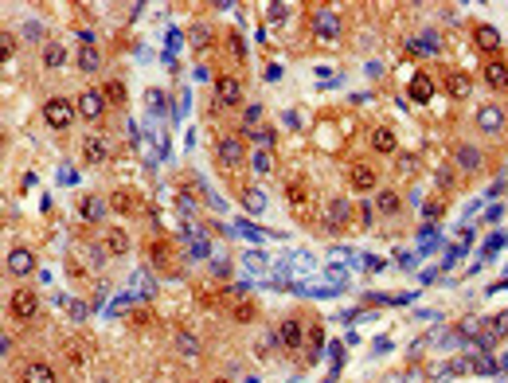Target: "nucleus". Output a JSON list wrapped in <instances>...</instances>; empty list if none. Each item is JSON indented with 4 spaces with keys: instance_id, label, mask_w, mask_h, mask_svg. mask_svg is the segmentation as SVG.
Returning <instances> with one entry per match:
<instances>
[{
    "instance_id": "nucleus-1",
    "label": "nucleus",
    "mask_w": 508,
    "mask_h": 383,
    "mask_svg": "<svg viewBox=\"0 0 508 383\" xmlns=\"http://www.w3.org/2000/svg\"><path fill=\"white\" fill-rule=\"evenodd\" d=\"M75 114H79V106H75L70 98H63V94H55V98L43 102V121H47L51 129H67Z\"/></svg>"
},
{
    "instance_id": "nucleus-2",
    "label": "nucleus",
    "mask_w": 508,
    "mask_h": 383,
    "mask_svg": "<svg viewBox=\"0 0 508 383\" xmlns=\"http://www.w3.org/2000/svg\"><path fill=\"white\" fill-rule=\"evenodd\" d=\"M8 313L16 317V321H36V313H40V294L36 290H16L8 301Z\"/></svg>"
},
{
    "instance_id": "nucleus-3",
    "label": "nucleus",
    "mask_w": 508,
    "mask_h": 383,
    "mask_svg": "<svg viewBox=\"0 0 508 383\" xmlns=\"http://www.w3.org/2000/svg\"><path fill=\"white\" fill-rule=\"evenodd\" d=\"M215 160H220L223 168H239L243 160H247V149H243L239 137H220L215 141Z\"/></svg>"
},
{
    "instance_id": "nucleus-4",
    "label": "nucleus",
    "mask_w": 508,
    "mask_h": 383,
    "mask_svg": "<svg viewBox=\"0 0 508 383\" xmlns=\"http://www.w3.org/2000/svg\"><path fill=\"white\" fill-rule=\"evenodd\" d=\"M215 102H220V106H239L243 82L235 79V75H215Z\"/></svg>"
},
{
    "instance_id": "nucleus-5",
    "label": "nucleus",
    "mask_w": 508,
    "mask_h": 383,
    "mask_svg": "<svg viewBox=\"0 0 508 383\" xmlns=\"http://www.w3.org/2000/svg\"><path fill=\"white\" fill-rule=\"evenodd\" d=\"M75 106H79V118H86V121H98L102 114H106V94H102V90H82Z\"/></svg>"
},
{
    "instance_id": "nucleus-6",
    "label": "nucleus",
    "mask_w": 508,
    "mask_h": 383,
    "mask_svg": "<svg viewBox=\"0 0 508 383\" xmlns=\"http://www.w3.org/2000/svg\"><path fill=\"white\" fill-rule=\"evenodd\" d=\"M500 129H505V110L497 102H485L477 110V133H500Z\"/></svg>"
},
{
    "instance_id": "nucleus-7",
    "label": "nucleus",
    "mask_w": 508,
    "mask_h": 383,
    "mask_svg": "<svg viewBox=\"0 0 508 383\" xmlns=\"http://www.w3.org/2000/svg\"><path fill=\"white\" fill-rule=\"evenodd\" d=\"M348 180H352V188H356V192H371V188L379 184V172L368 165V160H352Z\"/></svg>"
},
{
    "instance_id": "nucleus-8",
    "label": "nucleus",
    "mask_w": 508,
    "mask_h": 383,
    "mask_svg": "<svg viewBox=\"0 0 508 383\" xmlns=\"http://www.w3.org/2000/svg\"><path fill=\"white\" fill-rule=\"evenodd\" d=\"M313 28H317V36H321V40L337 43V36H340L337 12H332V8H317V12H313Z\"/></svg>"
},
{
    "instance_id": "nucleus-9",
    "label": "nucleus",
    "mask_w": 508,
    "mask_h": 383,
    "mask_svg": "<svg viewBox=\"0 0 508 383\" xmlns=\"http://www.w3.org/2000/svg\"><path fill=\"white\" fill-rule=\"evenodd\" d=\"M110 207L118 211V216H137V211H141L145 204H141L137 192H130V188H118V192L110 196Z\"/></svg>"
},
{
    "instance_id": "nucleus-10",
    "label": "nucleus",
    "mask_w": 508,
    "mask_h": 383,
    "mask_svg": "<svg viewBox=\"0 0 508 383\" xmlns=\"http://www.w3.org/2000/svg\"><path fill=\"white\" fill-rule=\"evenodd\" d=\"M31 270H36V255H31L28 246H16V250H8V274L28 278Z\"/></svg>"
},
{
    "instance_id": "nucleus-11",
    "label": "nucleus",
    "mask_w": 508,
    "mask_h": 383,
    "mask_svg": "<svg viewBox=\"0 0 508 383\" xmlns=\"http://www.w3.org/2000/svg\"><path fill=\"white\" fill-rule=\"evenodd\" d=\"M407 94H410L415 102H419V106H422V102H430V98H434V79H430L426 70H415V75H410Z\"/></svg>"
},
{
    "instance_id": "nucleus-12",
    "label": "nucleus",
    "mask_w": 508,
    "mask_h": 383,
    "mask_svg": "<svg viewBox=\"0 0 508 383\" xmlns=\"http://www.w3.org/2000/svg\"><path fill=\"white\" fill-rule=\"evenodd\" d=\"M102 246H106V255L121 258V255H130V235H125L121 227H106V235H102Z\"/></svg>"
},
{
    "instance_id": "nucleus-13",
    "label": "nucleus",
    "mask_w": 508,
    "mask_h": 383,
    "mask_svg": "<svg viewBox=\"0 0 508 383\" xmlns=\"http://www.w3.org/2000/svg\"><path fill=\"white\" fill-rule=\"evenodd\" d=\"M82 157H86V165H106L110 160V145L90 133V137H82Z\"/></svg>"
},
{
    "instance_id": "nucleus-14",
    "label": "nucleus",
    "mask_w": 508,
    "mask_h": 383,
    "mask_svg": "<svg viewBox=\"0 0 508 383\" xmlns=\"http://www.w3.org/2000/svg\"><path fill=\"white\" fill-rule=\"evenodd\" d=\"M371 149H376V153H383V157H391V153L399 149L395 129H391V126H376V129H371Z\"/></svg>"
},
{
    "instance_id": "nucleus-15",
    "label": "nucleus",
    "mask_w": 508,
    "mask_h": 383,
    "mask_svg": "<svg viewBox=\"0 0 508 383\" xmlns=\"http://www.w3.org/2000/svg\"><path fill=\"white\" fill-rule=\"evenodd\" d=\"M446 94L449 98H469V94H473V79H469L465 70H449L446 75Z\"/></svg>"
},
{
    "instance_id": "nucleus-16",
    "label": "nucleus",
    "mask_w": 508,
    "mask_h": 383,
    "mask_svg": "<svg viewBox=\"0 0 508 383\" xmlns=\"http://www.w3.org/2000/svg\"><path fill=\"white\" fill-rule=\"evenodd\" d=\"M278 340L286 344L289 352H298V348H301V321H298V317H286V321L278 324Z\"/></svg>"
},
{
    "instance_id": "nucleus-17",
    "label": "nucleus",
    "mask_w": 508,
    "mask_h": 383,
    "mask_svg": "<svg viewBox=\"0 0 508 383\" xmlns=\"http://www.w3.org/2000/svg\"><path fill=\"white\" fill-rule=\"evenodd\" d=\"M20 383H59L55 380V372H51V363H24V372H20Z\"/></svg>"
},
{
    "instance_id": "nucleus-18",
    "label": "nucleus",
    "mask_w": 508,
    "mask_h": 383,
    "mask_svg": "<svg viewBox=\"0 0 508 383\" xmlns=\"http://www.w3.org/2000/svg\"><path fill=\"white\" fill-rule=\"evenodd\" d=\"M485 82H488L493 90H505V87H508V63H500V59L485 63Z\"/></svg>"
},
{
    "instance_id": "nucleus-19",
    "label": "nucleus",
    "mask_w": 508,
    "mask_h": 383,
    "mask_svg": "<svg viewBox=\"0 0 508 383\" xmlns=\"http://www.w3.org/2000/svg\"><path fill=\"white\" fill-rule=\"evenodd\" d=\"M79 211H82V219H90V223H102L106 204H102V196H82L79 200Z\"/></svg>"
},
{
    "instance_id": "nucleus-20",
    "label": "nucleus",
    "mask_w": 508,
    "mask_h": 383,
    "mask_svg": "<svg viewBox=\"0 0 508 383\" xmlns=\"http://www.w3.org/2000/svg\"><path fill=\"white\" fill-rule=\"evenodd\" d=\"M473 40H477L481 51H497V47H500V31H497V28H488V24H481V28L473 31Z\"/></svg>"
},
{
    "instance_id": "nucleus-21",
    "label": "nucleus",
    "mask_w": 508,
    "mask_h": 383,
    "mask_svg": "<svg viewBox=\"0 0 508 383\" xmlns=\"http://www.w3.org/2000/svg\"><path fill=\"white\" fill-rule=\"evenodd\" d=\"M102 67V55H98V47L94 43H82V51H79V70H86V75H94V70Z\"/></svg>"
},
{
    "instance_id": "nucleus-22",
    "label": "nucleus",
    "mask_w": 508,
    "mask_h": 383,
    "mask_svg": "<svg viewBox=\"0 0 508 383\" xmlns=\"http://www.w3.org/2000/svg\"><path fill=\"white\" fill-rule=\"evenodd\" d=\"M454 160H458V165L465 168V172H477V168H481V160H485V157H481V153H477L473 145H461V149H458V157H454Z\"/></svg>"
},
{
    "instance_id": "nucleus-23",
    "label": "nucleus",
    "mask_w": 508,
    "mask_h": 383,
    "mask_svg": "<svg viewBox=\"0 0 508 383\" xmlns=\"http://www.w3.org/2000/svg\"><path fill=\"white\" fill-rule=\"evenodd\" d=\"M348 216H352V207H348V200H332V204H329V219H332V227H344V223H348Z\"/></svg>"
},
{
    "instance_id": "nucleus-24",
    "label": "nucleus",
    "mask_w": 508,
    "mask_h": 383,
    "mask_svg": "<svg viewBox=\"0 0 508 383\" xmlns=\"http://www.w3.org/2000/svg\"><path fill=\"white\" fill-rule=\"evenodd\" d=\"M176 352L192 360V356H199V340L192 333H176Z\"/></svg>"
},
{
    "instance_id": "nucleus-25",
    "label": "nucleus",
    "mask_w": 508,
    "mask_h": 383,
    "mask_svg": "<svg viewBox=\"0 0 508 383\" xmlns=\"http://www.w3.org/2000/svg\"><path fill=\"white\" fill-rule=\"evenodd\" d=\"M286 200L293 207H305V200H309V188L301 184V180H293V184H286Z\"/></svg>"
},
{
    "instance_id": "nucleus-26",
    "label": "nucleus",
    "mask_w": 508,
    "mask_h": 383,
    "mask_svg": "<svg viewBox=\"0 0 508 383\" xmlns=\"http://www.w3.org/2000/svg\"><path fill=\"white\" fill-rule=\"evenodd\" d=\"M376 207L383 211V216H395L399 211V192H387V188H383V192L376 196Z\"/></svg>"
},
{
    "instance_id": "nucleus-27",
    "label": "nucleus",
    "mask_w": 508,
    "mask_h": 383,
    "mask_svg": "<svg viewBox=\"0 0 508 383\" xmlns=\"http://www.w3.org/2000/svg\"><path fill=\"white\" fill-rule=\"evenodd\" d=\"M250 168H254L259 177H266V172H274V157H270V149H262V153H254V157H250Z\"/></svg>"
},
{
    "instance_id": "nucleus-28",
    "label": "nucleus",
    "mask_w": 508,
    "mask_h": 383,
    "mask_svg": "<svg viewBox=\"0 0 508 383\" xmlns=\"http://www.w3.org/2000/svg\"><path fill=\"white\" fill-rule=\"evenodd\" d=\"M231 317H235V321H239V324H250V321H254V317H259V309H254V305H250V301H239V305H235V313H231Z\"/></svg>"
},
{
    "instance_id": "nucleus-29",
    "label": "nucleus",
    "mask_w": 508,
    "mask_h": 383,
    "mask_svg": "<svg viewBox=\"0 0 508 383\" xmlns=\"http://www.w3.org/2000/svg\"><path fill=\"white\" fill-rule=\"evenodd\" d=\"M12 51H16V36H12V31H0V59L8 63Z\"/></svg>"
},
{
    "instance_id": "nucleus-30",
    "label": "nucleus",
    "mask_w": 508,
    "mask_h": 383,
    "mask_svg": "<svg viewBox=\"0 0 508 383\" xmlns=\"http://www.w3.org/2000/svg\"><path fill=\"white\" fill-rule=\"evenodd\" d=\"M243 200H247V207H250V211H262V204H266L259 188H247V192H243Z\"/></svg>"
},
{
    "instance_id": "nucleus-31",
    "label": "nucleus",
    "mask_w": 508,
    "mask_h": 383,
    "mask_svg": "<svg viewBox=\"0 0 508 383\" xmlns=\"http://www.w3.org/2000/svg\"><path fill=\"white\" fill-rule=\"evenodd\" d=\"M102 94H106V102H125V87H121V82H106Z\"/></svg>"
},
{
    "instance_id": "nucleus-32",
    "label": "nucleus",
    "mask_w": 508,
    "mask_h": 383,
    "mask_svg": "<svg viewBox=\"0 0 508 383\" xmlns=\"http://www.w3.org/2000/svg\"><path fill=\"white\" fill-rule=\"evenodd\" d=\"M43 59H47V67H63V59H67V55H63V47H59V43H51Z\"/></svg>"
},
{
    "instance_id": "nucleus-33",
    "label": "nucleus",
    "mask_w": 508,
    "mask_h": 383,
    "mask_svg": "<svg viewBox=\"0 0 508 383\" xmlns=\"http://www.w3.org/2000/svg\"><path fill=\"white\" fill-rule=\"evenodd\" d=\"M399 172H403V177H410V172H419V160H415V157H410V153H407V157H399Z\"/></svg>"
},
{
    "instance_id": "nucleus-34",
    "label": "nucleus",
    "mask_w": 508,
    "mask_h": 383,
    "mask_svg": "<svg viewBox=\"0 0 508 383\" xmlns=\"http://www.w3.org/2000/svg\"><path fill=\"white\" fill-rule=\"evenodd\" d=\"M250 141H259L262 149H270L274 145V133H270V129H259V133H250Z\"/></svg>"
},
{
    "instance_id": "nucleus-35",
    "label": "nucleus",
    "mask_w": 508,
    "mask_h": 383,
    "mask_svg": "<svg viewBox=\"0 0 508 383\" xmlns=\"http://www.w3.org/2000/svg\"><path fill=\"white\" fill-rule=\"evenodd\" d=\"M192 43H196V47H208V28H199V31H192Z\"/></svg>"
},
{
    "instance_id": "nucleus-36",
    "label": "nucleus",
    "mask_w": 508,
    "mask_h": 383,
    "mask_svg": "<svg viewBox=\"0 0 508 383\" xmlns=\"http://www.w3.org/2000/svg\"><path fill=\"white\" fill-rule=\"evenodd\" d=\"M254 121H262V106H250L247 110V126H254Z\"/></svg>"
},
{
    "instance_id": "nucleus-37",
    "label": "nucleus",
    "mask_w": 508,
    "mask_h": 383,
    "mask_svg": "<svg viewBox=\"0 0 508 383\" xmlns=\"http://www.w3.org/2000/svg\"><path fill=\"white\" fill-rule=\"evenodd\" d=\"M438 184H446V188L454 184V172H449V168H442V172H438Z\"/></svg>"
},
{
    "instance_id": "nucleus-38",
    "label": "nucleus",
    "mask_w": 508,
    "mask_h": 383,
    "mask_svg": "<svg viewBox=\"0 0 508 383\" xmlns=\"http://www.w3.org/2000/svg\"><path fill=\"white\" fill-rule=\"evenodd\" d=\"M211 383H227V380H211Z\"/></svg>"
}]
</instances>
